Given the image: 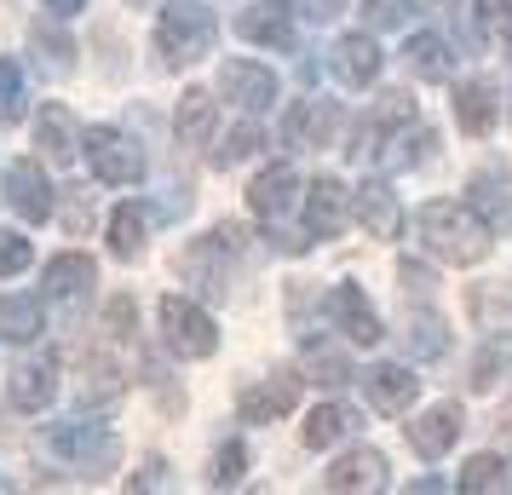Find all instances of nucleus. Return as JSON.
Masks as SVG:
<instances>
[{
	"instance_id": "39448f33",
	"label": "nucleus",
	"mask_w": 512,
	"mask_h": 495,
	"mask_svg": "<svg viewBox=\"0 0 512 495\" xmlns=\"http://www.w3.org/2000/svg\"><path fill=\"white\" fill-rule=\"evenodd\" d=\"M87 167H93L98 185H133V179H144V156L139 144L127 139L121 127H87Z\"/></svg>"
},
{
	"instance_id": "ddd939ff",
	"label": "nucleus",
	"mask_w": 512,
	"mask_h": 495,
	"mask_svg": "<svg viewBox=\"0 0 512 495\" xmlns=\"http://www.w3.org/2000/svg\"><path fill=\"white\" fill-rule=\"evenodd\" d=\"M357 386H363V398H369L380 415H409L415 398H420V380H415L409 363H374Z\"/></svg>"
},
{
	"instance_id": "0eeeda50",
	"label": "nucleus",
	"mask_w": 512,
	"mask_h": 495,
	"mask_svg": "<svg viewBox=\"0 0 512 495\" xmlns=\"http://www.w3.org/2000/svg\"><path fill=\"white\" fill-rule=\"evenodd\" d=\"M328 323L346 334L351 346H380V340H386L380 311L369 306V294H363L357 283H334L328 288Z\"/></svg>"
},
{
	"instance_id": "2eb2a0df",
	"label": "nucleus",
	"mask_w": 512,
	"mask_h": 495,
	"mask_svg": "<svg viewBox=\"0 0 512 495\" xmlns=\"http://www.w3.org/2000/svg\"><path fill=\"white\" fill-rule=\"evenodd\" d=\"M52 398H58V357L52 352L24 357V363L12 369V403H18L24 415H41Z\"/></svg>"
},
{
	"instance_id": "b1692460",
	"label": "nucleus",
	"mask_w": 512,
	"mask_h": 495,
	"mask_svg": "<svg viewBox=\"0 0 512 495\" xmlns=\"http://www.w3.org/2000/svg\"><path fill=\"white\" fill-rule=\"evenodd\" d=\"M466 196H472V208L484 213L495 231H507V225H512V173H495V167H484V173L466 185Z\"/></svg>"
},
{
	"instance_id": "dca6fc26",
	"label": "nucleus",
	"mask_w": 512,
	"mask_h": 495,
	"mask_svg": "<svg viewBox=\"0 0 512 495\" xmlns=\"http://www.w3.org/2000/svg\"><path fill=\"white\" fill-rule=\"evenodd\" d=\"M93 283H98V265L87 260V254H58V260H47V271H41V300L75 306Z\"/></svg>"
},
{
	"instance_id": "cd10ccee",
	"label": "nucleus",
	"mask_w": 512,
	"mask_h": 495,
	"mask_svg": "<svg viewBox=\"0 0 512 495\" xmlns=\"http://www.w3.org/2000/svg\"><path fill=\"white\" fill-rule=\"evenodd\" d=\"M35 334H41V300H29V294H0V340L29 346Z\"/></svg>"
},
{
	"instance_id": "ea45409f",
	"label": "nucleus",
	"mask_w": 512,
	"mask_h": 495,
	"mask_svg": "<svg viewBox=\"0 0 512 495\" xmlns=\"http://www.w3.org/2000/svg\"><path fill=\"white\" fill-rule=\"evenodd\" d=\"M346 6H351V0H294V12H300L305 24H334Z\"/></svg>"
},
{
	"instance_id": "5701e85b",
	"label": "nucleus",
	"mask_w": 512,
	"mask_h": 495,
	"mask_svg": "<svg viewBox=\"0 0 512 495\" xmlns=\"http://www.w3.org/2000/svg\"><path fill=\"white\" fill-rule=\"evenodd\" d=\"M495 116H501V104L489 93V81H461V87H455V127H461V133L484 139L489 127H495Z\"/></svg>"
},
{
	"instance_id": "a19ab883",
	"label": "nucleus",
	"mask_w": 512,
	"mask_h": 495,
	"mask_svg": "<svg viewBox=\"0 0 512 495\" xmlns=\"http://www.w3.org/2000/svg\"><path fill=\"white\" fill-rule=\"evenodd\" d=\"M397 283L415 288V294H426V288H432V271H426V265H409V260H403V265H397Z\"/></svg>"
},
{
	"instance_id": "6e6552de",
	"label": "nucleus",
	"mask_w": 512,
	"mask_h": 495,
	"mask_svg": "<svg viewBox=\"0 0 512 495\" xmlns=\"http://www.w3.org/2000/svg\"><path fill=\"white\" fill-rule=\"evenodd\" d=\"M346 219H351V190L334 173H317L305 185V236L311 242H334V236L346 231Z\"/></svg>"
},
{
	"instance_id": "f257e3e1",
	"label": "nucleus",
	"mask_w": 512,
	"mask_h": 495,
	"mask_svg": "<svg viewBox=\"0 0 512 495\" xmlns=\"http://www.w3.org/2000/svg\"><path fill=\"white\" fill-rule=\"evenodd\" d=\"M420 242L443 265H478L495 242V225L472 202H426L420 208Z\"/></svg>"
},
{
	"instance_id": "c9c22d12",
	"label": "nucleus",
	"mask_w": 512,
	"mask_h": 495,
	"mask_svg": "<svg viewBox=\"0 0 512 495\" xmlns=\"http://www.w3.org/2000/svg\"><path fill=\"white\" fill-rule=\"evenodd\" d=\"M29 260H35L29 236L24 231H0V277H24Z\"/></svg>"
},
{
	"instance_id": "6ab92c4d",
	"label": "nucleus",
	"mask_w": 512,
	"mask_h": 495,
	"mask_svg": "<svg viewBox=\"0 0 512 495\" xmlns=\"http://www.w3.org/2000/svg\"><path fill=\"white\" fill-rule=\"evenodd\" d=\"M294 196H300V173H294V162H277L248 185V208L271 225V219H282V213L294 208Z\"/></svg>"
},
{
	"instance_id": "58836bf2",
	"label": "nucleus",
	"mask_w": 512,
	"mask_h": 495,
	"mask_svg": "<svg viewBox=\"0 0 512 495\" xmlns=\"http://www.w3.org/2000/svg\"><path fill=\"white\" fill-rule=\"evenodd\" d=\"M104 323H110L116 340H133V329H139V306H133V294H116L110 311H104Z\"/></svg>"
},
{
	"instance_id": "393cba45",
	"label": "nucleus",
	"mask_w": 512,
	"mask_h": 495,
	"mask_svg": "<svg viewBox=\"0 0 512 495\" xmlns=\"http://www.w3.org/2000/svg\"><path fill=\"white\" fill-rule=\"evenodd\" d=\"M351 426H357V415H351L346 403H317V409L305 415L300 438H305V449H334V444L351 438Z\"/></svg>"
},
{
	"instance_id": "aec40b11",
	"label": "nucleus",
	"mask_w": 512,
	"mask_h": 495,
	"mask_svg": "<svg viewBox=\"0 0 512 495\" xmlns=\"http://www.w3.org/2000/svg\"><path fill=\"white\" fill-rule=\"evenodd\" d=\"M236 29L254 41V47H277V52H294V6H277V0H259L248 6Z\"/></svg>"
},
{
	"instance_id": "473e14b6",
	"label": "nucleus",
	"mask_w": 512,
	"mask_h": 495,
	"mask_svg": "<svg viewBox=\"0 0 512 495\" xmlns=\"http://www.w3.org/2000/svg\"><path fill=\"white\" fill-rule=\"evenodd\" d=\"M259 144H265L259 121H242V127H231V133H225V144L213 150V167H236V162H248Z\"/></svg>"
},
{
	"instance_id": "7ed1b4c3",
	"label": "nucleus",
	"mask_w": 512,
	"mask_h": 495,
	"mask_svg": "<svg viewBox=\"0 0 512 495\" xmlns=\"http://www.w3.org/2000/svg\"><path fill=\"white\" fill-rule=\"evenodd\" d=\"M47 444H52V455H64V461L81 467L87 478H98V472H110L121 461V438L98 421H58L47 432Z\"/></svg>"
},
{
	"instance_id": "412c9836",
	"label": "nucleus",
	"mask_w": 512,
	"mask_h": 495,
	"mask_svg": "<svg viewBox=\"0 0 512 495\" xmlns=\"http://www.w3.org/2000/svg\"><path fill=\"white\" fill-rule=\"evenodd\" d=\"M351 213L363 219V231H369L374 242H397V236H403V208H397L392 185H363L351 196Z\"/></svg>"
},
{
	"instance_id": "72a5a7b5",
	"label": "nucleus",
	"mask_w": 512,
	"mask_h": 495,
	"mask_svg": "<svg viewBox=\"0 0 512 495\" xmlns=\"http://www.w3.org/2000/svg\"><path fill=\"white\" fill-rule=\"evenodd\" d=\"M24 70L12 64V58H0V127H12V121H24Z\"/></svg>"
},
{
	"instance_id": "20e7f679",
	"label": "nucleus",
	"mask_w": 512,
	"mask_h": 495,
	"mask_svg": "<svg viewBox=\"0 0 512 495\" xmlns=\"http://www.w3.org/2000/svg\"><path fill=\"white\" fill-rule=\"evenodd\" d=\"M162 340L173 357H213L219 352V329H213V317L196 300H185V294H162Z\"/></svg>"
},
{
	"instance_id": "79ce46f5",
	"label": "nucleus",
	"mask_w": 512,
	"mask_h": 495,
	"mask_svg": "<svg viewBox=\"0 0 512 495\" xmlns=\"http://www.w3.org/2000/svg\"><path fill=\"white\" fill-rule=\"evenodd\" d=\"M41 6H47L52 18H75V12H81V6H87V0H41Z\"/></svg>"
},
{
	"instance_id": "a878e982",
	"label": "nucleus",
	"mask_w": 512,
	"mask_h": 495,
	"mask_svg": "<svg viewBox=\"0 0 512 495\" xmlns=\"http://www.w3.org/2000/svg\"><path fill=\"white\" fill-rule=\"evenodd\" d=\"M116 398H127V375H121L116 357L93 352L81 363V403H116Z\"/></svg>"
},
{
	"instance_id": "4be33fe9",
	"label": "nucleus",
	"mask_w": 512,
	"mask_h": 495,
	"mask_svg": "<svg viewBox=\"0 0 512 495\" xmlns=\"http://www.w3.org/2000/svg\"><path fill=\"white\" fill-rule=\"evenodd\" d=\"M403 64H409L415 81H455V52L443 47V35H432V29L403 41Z\"/></svg>"
},
{
	"instance_id": "c756f323",
	"label": "nucleus",
	"mask_w": 512,
	"mask_h": 495,
	"mask_svg": "<svg viewBox=\"0 0 512 495\" xmlns=\"http://www.w3.org/2000/svg\"><path fill=\"white\" fill-rule=\"evenodd\" d=\"M403 352L409 357H443L449 352V329H443L438 311H415V317L403 323Z\"/></svg>"
},
{
	"instance_id": "37998d69",
	"label": "nucleus",
	"mask_w": 512,
	"mask_h": 495,
	"mask_svg": "<svg viewBox=\"0 0 512 495\" xmlns=\"http://www.w3.org/2000/svg\"><path fill=\"white\" fill-rule=\"evenodd\" d=\"M403 6H415V12H449L455 0H403Z\"/></svg>"
},
{
	"instance_id": "c03bdc74",
	"label": "nucleus",
	"mask_w": 512,
	"mask_h": 495,
	"mask_svg": "<svg viewBox=\"0 0 512 495\" xmlns=\"http://www.w3.org/2000/svg\"><path fill=\"white\" fill-rule=\"evenodd\" d=\"M507 121H512V93H507Z\"/></svg>"
},
{
	"instance_id": "bb28decb",
	"label": "nucleus",
	"mask_w": 512,
	"mask_h": 495,
	"mask_svg": "<svg viewBox=\"0 0 512 495\" xmlns=\"http://www.w3.org/2000/svg\"><path fill=\"white\" fill-rule=\"evenodd\" d=\"M144 236H150V213H144L139 202H121V208L110 213V254H116V260H139Z\"/></svg>"
},
{
	"instance_id": "a18cd8bd",
	"label": "nucleus",
	"mask_w": 512,
	"mask_h": 495,
	"mask_svg": "<svg viewBox=\"0 0 512 495\" xmlns=\"http://www.w3.org/2000/svg\"><path fill=\"white\" fill-rule=\"evenodd\" d=\"M133 6H150V0H133Z\"/></svg>"
},
{
	"instance_id": "f704fd0d",
	"label": "nucleus",
	"mask_w": 512,
	"mask_h": 495,
	"mask_svg": "<svg viewBox=\"0 0 512 495\" xmlns=\"http://www.w3.org/2000/svg\"><path fill=\"white\" fill-rule=\"evenodd\" d=\"M305 369H311V375H323V386H346V380H357L346 357H334L328 346H305Z\"/></svg>"
},
{
	"instance_id": "423d86ee",
	"label": "nucleus",
	"mask_w": 512,
	"mask_h": 495,
	"mask_svg": "<svg viewBox=\"0 0 512 495\" xmlns=\"http://www.w3.org/2000/svg\"><path fill=\"white\" fill-rule=\"evenodd\" d=\"M219 93H225V104H242L248 116H259V110H271L282 93V81L271 64H254V58H225L219 64Z\"/></svg>"
},
{
	"instance_id": "9b49d317",
	"label": "nucleus",
	"mask_w": 512,
	"mask_h": 495,
	"mask_svg": "<svg viewBox=\"0 0 512 495\" xmlns=\"http://www.w3.org/2000/svg\"><path fill=\"white\" fill-rule=\"evenodd\" d=\"M386 484H392V472H386V455H380V449H346V455L323 472L328 495H357V490L380 495Z\"/></svg>"
},
{
	"instance_id": "f03ea898",
	"label": "nucleus",
	"mask_w": 512,
	"mask_h": 495,
	"mask_svg": "<svg viewBox=\"0 0 512 495\" xmlns=\"http://www.w3.org/2000/svg\"><path fill=\"white\" fill-rule=\"evenodd\" d=\"M219 41V18H213L202 0H173L162 18H156V52H162L167 70H190L202 64Z\"/></svg>"
},
{
	"instance_id": "c85d7f7f",
	"label": "nucleus",
	"mask_w": 512,
	"mask_h": 495,
	"mask_svg": "<svg viewBox=\"0 0 512 495\" xmlns=\"http://www.w3.org/2000/svg\"><path fill=\"white\" fill-rule=\"evenodd\" d=\"M173 127H179V139H185L190 150H202V144L213 139V93L208 87H190V93L179 98V121H173Z\"/></svg>"
},
{
	"instance_id": "9d476101",
	"label": "nucleus",
	"mask_w": 512,
	"mask_h": 495,
	"mask_svg": "<svg viewBox=\"0 0 512 495\" xmlns=\"http://www.w3.org/2000/svg\"><path fill=\"white\" fill-rule=\"evenodd\" d=\"M294 403H300V375H294V369H271L259 386L242 392L236 409H242V421H248V426H271V421H282Z\"/></svg>"
},
{
	"instance_id": "2f4dec72",
	"label": "nucleus",
	"mask_w": 512,
	"mask_h": 495,
	"mask_svg": "<svg viewBox=\"0 0 512 495\" xmlns=\"http://www.w3.org/2000/svg\"><path fill=\"white\" fill-rule=\"evenodd\" d=\"M507 472H512V467L501 461V455H472L455 484H461L466 495H489V490H507Z\"/></svg>"
},
{
	"instance_id": "4468645a",
	"label": "nucleus",
	"mask_w": 512,
	"mask_h": 495,
	"mask_svg": "<svg viewBox=\"0 0 512 495\" xmlns=\"http://www.w3.org/2000/svg\"><path fill=\"white\" fill-rule=\"evenodd\" d=\"M403 432H409V449H415L420 461H438V455H449L455 438L466 432V415H461V403H438V409L415 415Z\"/></svg>"
},
{
	"instance_id": "f8f14e48",
	"label": "nucleus",
	"mask_w": 512,
	"mask_h": 495,
	"mask_svg": "<svg viewBox=\"0 0 512 495\" xmlns=\"http://www.w3.org/2000/svg\"><path fill=\"white\" fill-rule=\"evenodd\" d=\"M81 144H87V127L75 121L70 104H41V121H35V150H47L52 167H75Z\"/></svg>"
},
{
	"instance_id": "a211bd4d",
	"label": "nucleus",
	"mask_w": 512,
	"mask_h": 495,
	"mask_svg": "<svg viewBox=\"0 0 512 495\" xmlns=\"http://www.w3.org/2000/svg\"><path fill=\"white\" fill-rule=\"evenodd\" d=\"M328 139H334V104L328 98H305V104L288 110V121H282V144L288 150H323Z\"/></svg>"
},
{
	"instance_id": "1a4fd4ad",
	"label": "nucleus",
	"mask_w": 512,
	"mask_h": 495,
	"mask_svg": "<svg viewBox=\"0 0 512 495\" xmlns=\"http://www.w3.org/2000/svg\"><path fill=\"white\" fill-rule=\"evenodd\" d=\"M6 202H12V213H18V219H29V225H47V219H52L58 196H52L47 173H41V162H35V156H24V162L6 167Z\"/></svg>"
},
{
	"instance_id": "e433bc0d",
	"label": "nucleus",
	"mask_w": 512,
	"mask_h": 495,
	"mask_svg": "<svg viewBox=\"0 0 512 495\" xmlns=\"http://www.w3.org/2000/svg\"><path fill=\"white\" fill-rule=\"evenodd\" d=\"M242 472H248V449H242V444H225V449H219V461H213V490L242 484Z\"/></svg>"
},
{
	"instance_id": "4c0bfd02",
	"label": "nucleus",
	"mask_w": 512,
	"mask_h": 495,
	"mask_svg": "<svg viewBox=\"0 0 512 495\" xmlns=\"http://www.w3.org/2000/svg\"><path fill=\"white\" fill-rule=\"evenodd\" d=\"M512 29V0H478V35L495 41V35H507Z\"/></svg>"
},
{
	"instance_id": "f3484780",
	"label": "nucleus",
	"mask_w": 512,
	"mask_h": 495,
	"mask_svg": "<svg viewBox=\"0 0 512 495\" xmlns=\"http://www.w3.org/2000/svg\"><path fill=\"white\" fill-rule=\"evenodd\" d=\"M380 64H386V58H380V41L363 35V29L334 47V75H340V87H351V93L374 87V81H380Z\"/></svg>"
},
{
	"instance_id": "7c9ffc66",
	"label": "nucleus",
	"mask_w": 512,
	"mask_h": 495,
	"mask_svg": "<svg viewBox=\"0 0 512 495\" xmlns=\"http://www.w3.org/2000/svg\"><path fill=\"white\" fill-rule=\"evenodd\" d=\"M507 369H512V334H489L478 363H472V392H495Z\"/></svg>"
}]
</instances>
